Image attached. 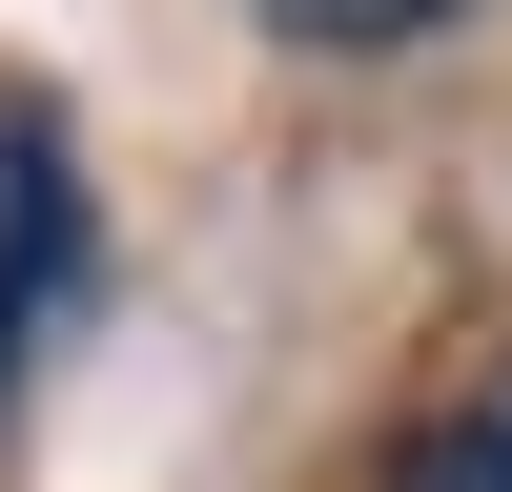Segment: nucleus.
<instances>
[{"label":"nucleus","mask_w":512,"mask_h":492,"mask_svg":"<svg viewBox=\"0 0 512 492\" xmlns=\"http://www.w3.org/2000/svg\"><path fill=\"white\" fill-rule=\"evenodd\" d=\"M62 287H82V164H62L41 103H0V390H21V349L62 328Z\"/></svg>","instance_id":"obj_1"},{"label":"nucleus","mask_w":512,"mask_h":492,"mask_svg":"<svg viewBox=\"0 0 512 492\" xmlns=\"http://www.w3.org/2000/svg\"><path fill=\"white\" fill-rule=\"evenodd\" d=\"M267 21H287V41H431L451 0H267Z\"/></svg>","instance_id":"obj_3"},{"label":"nucleus","mask_w":512,"mask_h":492,"mask_svg":"<svg viewBox=\"0 0 512 492\" xmlns=\"http://www.w3.org/2000/svg\"><path fill=\"white\" fill-rule=\"evenodd\" d=\"M390 492H512V369H472V390L390 451Z\"/></svg>","instance_id":"obj_2"}]
</instances>
